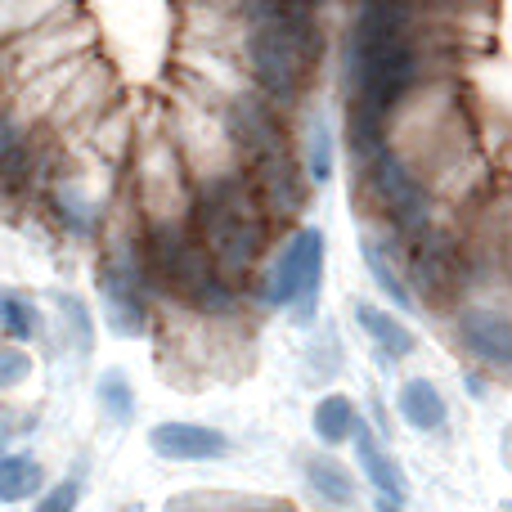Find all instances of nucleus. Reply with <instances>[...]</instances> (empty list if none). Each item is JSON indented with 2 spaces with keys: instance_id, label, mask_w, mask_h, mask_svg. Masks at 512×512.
<instances>
[{
  "instance_id": "obj_31",
  "label": "nucleus",
  "mask_w": 512,
  "mask_h": 512,
  "mask_svg": "<svg viewBox=\"0 0 512 512\" xmlns=\"http://www.w3.org/2000/svg\"><path fill=\"white\" fill-rule=\"evenodd\" d=\"M180 5H212V9H234L239 0H180Z\"/></svg>"
},
{
  "instance_id": "obj_18",
  "label": "nucleus",
  "mask_w": 512,
  "mask_h": 512,
  "mask_svg": "<svg viewBox=\"0 0 512 512\" xmlns=\"http://www.w3.org/2000/svg\"><path fill=\"white\" fill-rule=\"evenodd\" d=\"M360 256H364V265H369V279L378 283V292L391 301V306L396 310H418V297H414V288H409L405 265L396 261V252H387L378 239H364Z\"/></svg>"
},
{
  "instance_id": "obj_29",
  "label": "nucleus",
  "mask_w": 512,
  "mask_h": 512,
  "mask_svg": "<svg viewBox=\"0 0 512 512\" xmlns=\"http://www.w3.org/2000/svg\"><path fill=\"white\" fill-rule=\"evenodd\" d=\"M27 378H32V355L23 346H0V391H14Z\"/></svg>"
},
{
  "instance_id": "obj_12",
  "label": "nucleus",
  "mask_w": 512,
  "mask_h": 512,
  "mask_svg": "<svg viewBox=\"0 0 512 512\" xmlns=\"http://www.w3.org/2000/svg\"><path fill=\"white\" fill-rule=\"evenodd\" d=\"M45 203H50L54 225H59L63 234H72V239H95V234L104 230V207H108V198L95 189L90 171L63 167V162H59V171H54L50 189H45Z\"/></svg>"
},
{
  "instance_id": "obj_16",
  "label": "nucleus",
  "mask_w": 512,
  "mask_h": 512,
  "mask_svg": "<svg viewBox=\"0 0 512 512\" xmlns=\"http://www.w3.org/2000/svg\"><path fill=\"white\" fill-rule=\"evenodd\" d=\"M396 414L405 427L414 432H441L450 423V405H445L441 387L432 378H405L400 382V396H396Z\"/></svg>"
},
{
  "instance_id": "obj_2",
  "label": "nucleus",
  "mask_w": 512,
  "mask_h": 512,
  "mask_svg": "<svg viewBox=\"0 0 512 512\" xmlns=\"http://www.w3.org/2000/svg\"><path fill=\"white\" fill-rule=\"evenodd\" d=\"M360 198L373 216L391 230V239L414 243L432 230L436 216V189L396 144H387L382 153H373L369 162H360Z\"/></svg>"
},
{
  "instance_id": "obj_14",
  "label": "nucleus",
  "mask_w": 512,
  "mask_h": 512,
  "mask_svg": "<svg viewBox=\"0 0 512 512\" xmlns=\"http://www.w3.org/2000/svg\"><path fill=\"white\" fill-rule=\"evenodd\" d=\"M351 445H355V459H360L364 481H369L382 499L405 504V499H409V481H405V472H400V463L387 454V445L378 441V432H373L369 423H360V427H355V441Z\"/></svg>"
},
{
  "instance_id": "obj_9",
  "label": "nucleus",
  "mask_w": 512,
  "mask_h": 512,
  "mask_svg": "<svg viewBox=\"0 0 512 512\" xmlns=\"http://www.w3.org/2000/svg\"><path fill=\"white\" fill-rule=\"evenodd\" d=\"M198 239L207 243V252H212L216 270H221L225 279H234L239 288H252L261 265L270 261V252H274V225H270V216H261V212L230 216V221L212 225V230L198 234Z\"/></svg>"
},
{
  "instance_id": "obj_33",
  "label": "nucleus",
  "mask_w": 512,
  "mask_h": 512,
  "mask_svg": "<svg viewBox=\"0 0 512 512\" xmlns=\"http://www.w3.org/2000/svg\"><path fill=\"white\" fill-rule=\"evenodd\" d=\"M373 508H378V512H405V504H396V499H382V495H378V504H373Z\"/></svg>"
},
{
  "instance_id": "obj_4",
  "label": "nucleus",
  "mask_w": 512,
  "mask_h": 512,
  "mask_svg": "<svg viewBox=\"0 0 512 512\" xmlns=\"http://www.w3.org/2000/svg\"><path fill=\"white\" fill-rule=\"evenodd\" d=\"M194 176H189L185 158H180L176 140L167 126L153 122L144 135H135L131 149V203L135 221H189L194 207Z\"/></svg>"
},
{
  "instance_id": "obj_19",
  "label": "nucleus",
  "mask_w": 512,
  "mask_h": 512,
  "mask_svg": "<svg viewBox=\"0 0 512 512\" xmlns=\"http://www.w3.org/2000/svg\"><path fill=\"white\" fill-rule=\"evenodd\" d=\"M301 477H306V486L315 490V499H324V504H333V508L355 504V477L333 454H306V459H301Z\"/></svg>"
},
{
  "instance_id": "obj_35",
  "label": "nucleus",
  "mask_w": 512,
  "mask_h": 512,
  "mask_svg": "<svg viewBox=\"0 0 512 512\" xmlns=\"http://www.w3.org/2000/svg\"><path fill=\"white\" fill-rule=\"evenodd\" d=\"M508 459H512V436H508Z\"/></svg>"
},
{
  "instance_id": "obj_1",
  "label": "nucleus",
  "mask_w": 512,
  "mask_h": 512,
  "mask_svg": "<svg viewBox=\"0 0 512 512\" xmlns=\"http://www.w3.org/2000/svg\"><path fill=\"white\" fill-rule=\"evenodd\" d=\"M230 50H234V59L248 68L252 86L261 90L270 104H279L283 113H292V108L306 99L310 77H315L319 59H324L319 45L301 41V36L283 32V27H274V23H239L230 36Z\"/></svg>"
},
{
  "instance_id": "obj_23",
  "label": "nucleus",
  "mask_w": 512,
  "mask_h": 512,
  "mask_svg": "<svg viewBox=\"0 0 512 512\" xmlns=\"http://www.w3.org/2000/svg\"><path fill=\"white\" fill-rule=\"evenodd\" d=\"M0 333H5L14 346L36 342V337H41V306H36L32 292L0 288Z\"/></svg>"
},
{
  "instance_id": "obj_21",
  "label": "nucleus",
  "mask_w": 512,
  "mask_h": 512,
  "mask_svg": "<svg viewBox=\"0 0 512 512\" xmlns=\"http://www.w3.org/2000/svg\"><path fill=\"white\" fill-rule=\"evenodd\" d=\"M45 490V468L32 450H9L0 459V504H27Z\"/></svg>"
},
{
  "instance_id": "obj_25",
  "label": "nucleus",
  "mask_w": 512,
  "mask_h": 512,
  "mask_svg": "<svg viewBox=\"0 0 512 512\" xmlns=\"http://www.w3.org/2000/svg\"><path fill=\"white\" fill-rule=\"evenodd\" d=\"M95 400H99V414L108 418L113 427H126L135 418V387L122 369H108L95 378Z\"/></svg>"
},
{
  "instance_id": "obj_30",
  "label": "nucleus",
  "mask_w": 512,
  "mask_h": 512,
  "mask_svg": "<svg viewBox=\"0 0 512 512\" xmlns=\"http://www.w3.org/2000/svg\"><path fill=\"white\" fill-rule=\"evenodd\" d=\"M9 90H14V81H9V63H5V54H0V104L9 99Z\"/></svg>"
},
{
  "instance_id": "obj_8",
  "label": "nucleus",
  "mask_w": 512,
  "mask_h": 512,
  "mask_svg": "<svg viewBox=\"0 0 512 512\" xmlns=\"http://www.w3.org/2000/svg\"><path fill=\"white\" fill-rule=\"evenodd\" d=\"M468 252L450 230L432 225L423 239L405 243V279L414 288V297L432 301V306H450L463 288H468Z\"/></svg>"
},
{
  "instance_id": "obj_20",
  "label": "nucleus",
  "mask_w": 512,
  "mask_h": 512,
  "mask_svg": "<svg viewBox=\"0 0 512 512\" xmlns=\"http://www.w3.org/2000/svg\"><path fill=\"white\" fill-rule=\"evenodd\" d=\"M360 405H355L351 396H342V391H328V396L315 400V409H310V427H315V436L324 445H346L355 441V427H360Z\"/></svg>"
},
{
  "instance_id": "obj_32",
  "label": "nucleus",
  "mask_w": 512,
  "mask_h": 512,
  "mask_svg": "<svg viewBox=\"0 0 512 512\" xmlns=\"http://www.w3.org/2000/svg\"><path fill=\"white\" fill-rule=\"evenodd\" d=\"M468 391H472V396H486V382H481V373H468Z\"/></svg>"
},
{
  "instance_id": "obj_24",
  "label": "nucleus",
  "mask_w": 512,
  "mask_h": 512,
  "mask_svg": "<svg viewBox=\"0 0 512 512\" xmlns=\"http://www.w3.org/2000/svg\"><path fill=\"white\" fill-rule=\"evenodd\" d=\"M301 167H306L310 185H328L337 167V149H333V126L324 117H315L306 131V144H301Z\"/></svg>"
},
{
  "instance_id": "obj_13",
  "label": "nucleus",
  "mask_w": 512,
  "mask_h": 512,
  "mask_svg": "<svg viewBox=\"0 0 512 512\" xmlns=\"http://www.w3.org/2000/svg\"><path fill=\"white\" fill-rule=\"evenodd\" d=\"M149 450L171 463H221L230 459V436L203 423H158L149 432Z\"/></svg>"
},
{
  "instance_id": "obj_26",
  "label": "nucleus",
  "mask_w": 512,
  "mask_h": 512,
  "mask_svg": "<svg viewBox=\"0 0 512 512\" xmlns=\"http://www.w3.org/2000/svg\"><path fill=\"white\" fill-rule=\"evenodd\" d=\"M59 337L72 342L77 360H86L90 346H95V319H90V306L81 297H59Z\"/></svg>"
},
{
  "instance_id": "obj_37",
  "label": "nucleus",
  "mask_w": 512,
  "mask_h": 512,
  "mask_svg": "<svg viewBox=\"0 0 512 512\" xmlns=\"http://www.w3.org/2000/svg\"><path fill=\"white\" fill-rule=\"evenodd\" d=\"M0 337H5V333H0Z\"/></svg>"
},
{
  "instance_id": "obj_22",
  "label": "nucleus",
  "mask_w": 512,
  "mask_h": 512,
  "mask_svg": "<svg viewBox=\"0 0 512 512\" xmlns=\"http://www.w3.org/2000/svg\"><path fill=\"white\" fill-rule=\"evenodd\" d=\"M86 5V0H0V45L14 36L32 32V27L50 23V18L68 14V9Z\"/></svg>"
},
{
  "instance_id": "obj_28",
  "label": "nucleus",
  "mask_w": 512,
  "mask_h": 512,
  "mask_svg": "<svg viewBox=\"0 0 512 512\" xmlns=\"http://www.w3.org/2000/svg\"><path fill=\"white\" fill-rule=\"evenodd\" d=\"M77 504H81V481L63 477L59 486L41 490V499L32 504V512H77Z\"/></svg>"
},
{
  "instance_id": "obj_5",
  "label": "nucleus",
  "mask_w": 512,
  "mask_h": 512,
  "mask_svg": "<svg viewBox=\"0 0 512 512\" xmlns=\"http://www.w3.org/2000/svg\"><path fill=\"white\" fill-rule=\"evenodd\" d=\"M162 126H167V135L176 140L194 185L243 167L239 144H234V135H230V122H225V104H212V99L180 86V90H171Z\"/></svg>"
},
{
  "instance_id": "obj_36",
  "label": "nucleus",
  "mask_w": 512,
  "mask_h": 512,
  "mask_svg": "<svg viewBox=\"0 0 512 512\" xmlns=\"http://www.w3.org/2000/svg\"><path fill=\"white\" fill-rule=\"evenodd\" d=\"M265 512H283V508H265Z\"/></svg>"
},
{
  "instance_id": "obj_3",
  "label": "nucleus",
  "mask_w": 512,
  "mask_h": 512,
  "mask_svg": "<svg viewBox=\"0 0 512 512\" xmlns=\"http://www.w3.org/2000/svg\"><path fill=\"white\" fill-rule=\"evenodd\" d=\"M324 256L328 239L319 225H297L288 239L270 252L252 283V301L261 310H288L292 324L310 328L319 310V288H324Z\"/></svg>"
},
{
  "instance_id": "obj_7",
  "label": "nucleus",
  "mask_w": 512,
  "mask_h": 512,
  "mask_svg": "<svg viewBox=\"0 0 512 512\" xmlns=\"http://www.w3.org/2000/svg\"><path fill=\"white\" fill-rule=\"evenodd\" d=\"M9 63V81H27L36 72L54 68V63H68V59H81V54H95V23H90L86 5L68 9V14L50 18V23L32 27V32L14 36V41L0 45Z\"/></svg>"
},
{
  "instance_id": "obj_27",
  "label": "nucleus",
  "mask_w": 512,
  "mask_h": 512,
  "mask_svg": "<svg viewBox=\"0 0 512 512\" xmlns=\"http://www.w3.org/2000/svg\"><path fill=\"white\" fill-rule=\"evenodd\" d=\"M36 131H41V126H36L23 108H14L5 99V104H0V162L14 158L18 149H27V144L36 140Z\"/></svg>"
},
{
  "instance_id": "obj_17",
  "label": "nucleus",
  "mask_w": 512,
  "mask_h": 512,
  "mask_svg": "<svg viewBox=\"0 0 512 512\" xmlns=\"http://www.w3.org/2000/svg\"><path fill=\"white\" fill-rule=\"evenodd\" d=\"M346 149H351L355 167L360 162H369L373 153H382L391 144V113H382V108L373 104H360V99H346Z\"/></svg>"
},
{
  "instance_id": "obj_10",
  "label": "nucleus",
  "mask_w": 512,
  "mask_h": 512,
  "mask_svg": "<svg viewBox=\"0 0 512 512\" xmlns=\"http://www.w3.org/2000/svg\"><path fill=\"white\" fill-rule=\"evenodd\" d=\"M454 342L463 355L481 364V369L512 373V310L486 306V301H468L454 310Z\"/></svg>"
},
{
  "instance_id": "obj_6",
  "label": "nucleus",
  "mask_w": 512,
  "mask_h": 512,
  "mask_svg": "<svg viewBox=\"0 0 512 512\" xmlns=\"http://www.w3.org/2000/svg\"><path fill=\"white\" fill-rule=\"evenodd\" d=\"M149 292L153 279L144 270L140 256V225L135 234H117L104 252V265H99V297H104V319L113 333L122 337H140L149 328Z\"/></svg>"
},
{
  "instance_id": "obj_11",
  "label": "nucleus",
  "mask_w": 512,
  "mask_h": 512,
  "mask_svg": "<svg viewBox=\"0 0 512 512\" xmlns=\"http://www.w3.org/2000/svg\"><path fill=\"white\" fill-rule=\"evenodd\" d=\"M248 171L256 180V194H261V207H265V216H270L274 230H297V216L306 212L310 180H306L301 158L292 153V144L279 149V153H270V158H261Z\"/></svg>"
},
{
  "instance_id": "obj_34",
  "label": "nucleus",
  "mask_w": 512,
  "mask_h": 512,
  "mask_svg": "<svg viewBox=\"0 0 512 512\" xmlns=\"http://www.w3.org/2000/svg\"><path fill=\"white\" fill-rule=\"evenodd\" d=\"M306 5H315V9H324V5H328V0H306Z\"/></svg>"
},
{
  "instance_id": "obj_15",
  "label": "nucleus",
  "mask_w": 512,
  "mask_h": 512,
  "mask_svg": "<svg viewBox=\"0 0 512 512\" xmlns=\"http://www.w3.org/2000/svg\"><path fill=\"white\" fill-rule=\"evenodd\" d=\"M355 324H360V333L373 342V351H378V360H409V355L418 351V337L414 328L405 324V319H396L387 306H373V301H355Z\"/></svg>"
}]
</instances>
